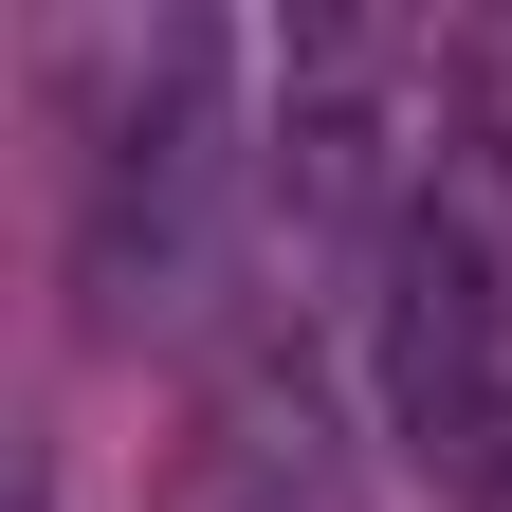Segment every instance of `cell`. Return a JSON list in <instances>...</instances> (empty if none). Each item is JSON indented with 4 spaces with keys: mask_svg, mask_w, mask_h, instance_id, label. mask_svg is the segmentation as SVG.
<instances>
[{
    "mask_svg": "<svg viewBox=\"0 0 512 512\" xmlns=\"http://www.w3.org/2000/svg\"><path fill=\"white\" fill-rule=\"evenodd\" d=\"M165 512H348L330 403H311V366H293V348H238V384H220V421H202V458H183Z\"/></svg>",
    "mask_w": 512,
    "mask_h": 512,
    "instance_id": "3957f363",
    "label": "cell"
},
{
    "mask_svg": "<svg viewBox=\"0 0 512 512\" xmlns=\"http://www.w3.org/2000/svg\"><path fill=\"white\" fill-rule=\"evenodd\" d=\"M366 384H384V439L458 512L512 476V128H458L421 165V202L384 220V256H366Z\"/></svg>",
    "mask_w": 512,
    "mask_h": 512,
    "instance_id": "7a4b0ae2",
    "label": "cell"
},
{
    "mask_svg": "<svg viewBox=\"0 0 512 512\" xmlns=\"http://www.w3.org/2000/svg\"><path fill=\"white\" fill-rule=\"evenodd\" d=\"M238 74L256 55L220 19L110 37V92H92V147H74V293H92L110 348H183L238 293V256L275 238V165H256Z\"/></svg>",
    "mask_w": 512,
    "mask_h": 512,
    "instance_id": "6da1fadb",
    "label": "cell"
},
{
    "mask_svg": "<svg viewBox=\"0 0 512 512\" xmlns=\"http://www.w3.org/2000/svg\"><path fill=\"white\" fill-rule=\"evenodd\" d=\"M476 512H512V476H494V494H476Z\"/></svg>",
    "mask_w": 512,
    "mask_h": 512,
    "instance_id": "277c9868",
    "label": "cell"
}]
</instances>
